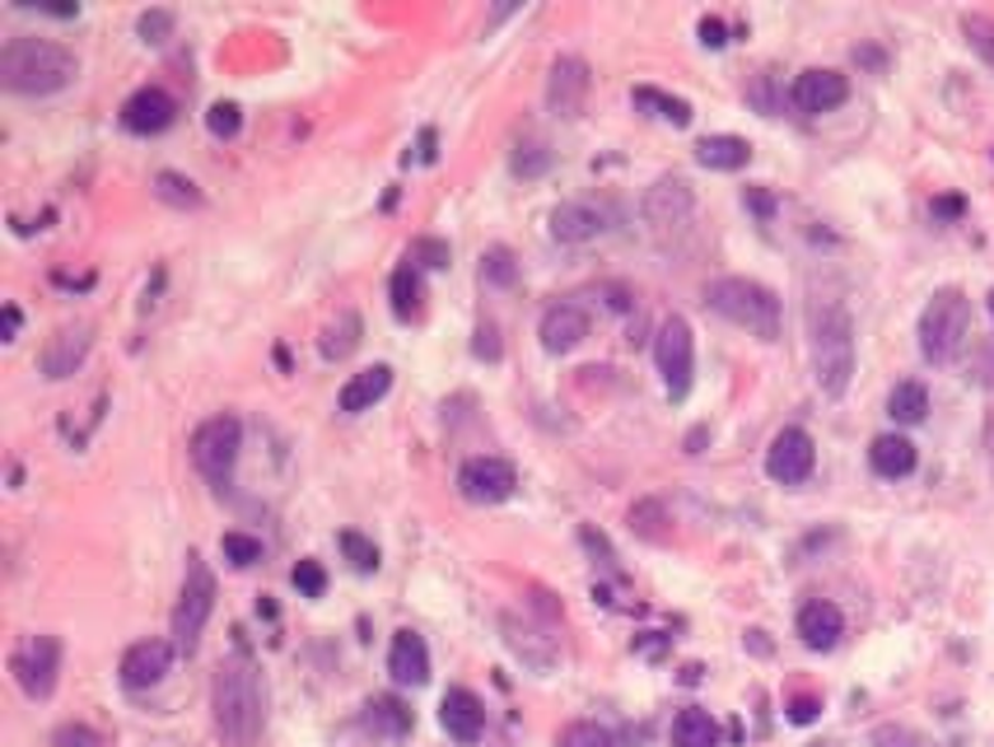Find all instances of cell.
Segmentation results:
<instances>
[{"label":"cell","instance_id":"obj_26","mask_svg":"<svg viewBox=\"0 0 994 747\" xmlns=\"http://www.w3.org/2000/svg\"><path fill=\"white\" fill-rule=\"evenodd\" d=\"M673 747H720V724L710 720V710H682L673 720Z\"/></svg>","mask_w":994,"mask_h":747},{"label":"cell","instance_id":"obj_13","mask_svg":"<svg viewBox=\"0 0 994 747\" xmlns=\"http://www.w3.org/2000/svg\"><path fill=\"white\" fill-rule=\"evenodd\" d=\"M850 98V80L841 71H827V66H812L794 80V108L808 113V117H822L831 108H841Z\"/></svg>","mask_w":994,"mask_h":747},{"label":"cell","instance_id":"obj_41","mask_svg":"<svg viewBox=\"0 0 994 747\" xmlns=\"http://www.w3.org/2000/svg\"><path fill=\"white\" fill-rule=\"evenodd\" d=\"M411 262H425V267H448V243L440 238H421V243H411Z\"/></svg>","mask_w":994,"mask_h":747},{"label":"cell","instance_id":"obj_9","mask_svg":"<svg viewBox=\"0 0 994 747\" xmlns=\"http://www.w3.org/2000/svg\"><path fill=\"white\" fill-rule=\"evenodd\" d=\"M654 360H658V374L663 384H668V397L673 402H682L691 393V374H695V337L687 318H663L658 327V341H654Z\"/></svg>","mask_w":994,"mask_h":747},{"label":"cell","instance_id":"obj_25","mask_svg":"<svg viewBox=\"0 0 994 747\" xmlns=\"http://www.w3.org/2000/svg\"><path fill=\"white\" fill-rule=\"evenodd\" d=\"M695 160L714 173H734L752 160V145L742 136H705V141H695Z\"/></svg>","mask_w":994,"mask_h":747},{"label":"cell","instance_id":"obj_44","mask_svg":"<svg viewBox=\"0 0 994 747\" xmlns=\"http://www.w3.org/2000/svg\"><path fill=\"white\" fill-rule=\"evenodd\" d=\"M817 710H822V705H817L812 697H798V701H790V720H794V724H812Z\"/></svg>","mask_w":994,"mask_h":747},{"label":"cell","instance_id":"obj_14","mask_svg":"<svg viewBox=\"0 0 994 747\" xmlns=\"http://www.w3.org/2000/svg\"><path fill=\"white\" fill-rule=\"evenodd\" d=\"M173 117H178V103H173L164 90H154V84L136 90L127 103H121V127L136 131V136H160L173 127Z\"/></svg>","mask_w":994,"mask_h":747},{"label":"cell","instance_id":"obj_47","mask_svg":"<svg viewBox=\"0 0 994 747\" xmlns=\"http://www.w3.org/2000/svg\"><path fill=\"white\" fill-rule=\"evenodd\" d=\"M477 355H486V360L500 355V341H495V327H491V323L477 327Z\"/></svg>","mask_w":994,"mask_h":747},{"label":"cell","instance_id":"obj_29","mask_svg":"<svg viewBox=\"0 0 994 747\" xmlns=\"http://www.w3.org/2000/svg\"><path fill=\"white\" fill-rule=\"evenodd\" d=\"M360 346V314H341L337 323L327 327V337H323V355L327 360H346Z\"/></svg>","mask_w":994,"mask_h":747},{"label":"cell","instance_id":"obj_4","mask_svg":"<svg viewBox=\"0 0 994 747\" xmlns=\"http://www.w3.org/2000/svg\"><path fill=\"white\" fill-rule=\"evenodd\" d=\"M705 304L720 318L747 327V332L761 337V341L780 337V300H775V290H765L761 281H747V276H720V281H710Z\"/></svg>","mask_w":994,"mask_h":747},{"label":"cell","instance_id":"obj_43","mask_svg":"<svg viewBox=\"0 0 994 747\" xmlns=\"http://www.w3.org/2000/svg\"><path fill=\"white\" fill-rule=\"evenodd\" d=\"M57 747H98V734L84 724H61L57 728Z\"/></svg>","mask_w":994,"mask_h":747},{"label":"cell","instance_id":"obj_45","mask_svg":"<svg viewBox=\"0 0 994 747\" xmlns=\"http://www.w3.org/2000/svg\"><path fill=\"white\" fill-rule=\"evenodd\" d=\"M701 43H705V47H724V43H728L724 20H701Z\"/></svg>","mask_w":994,"mask_h":747},{"label":"cell","instance_id":"obj_11","mask_svg":"<svg viewBox=\"0 0 994 747\" xmlns=\"http://www.w3.org/2000/svg\"><path fill=\"white\" fill-rule=\"evenodd\" d=\"M514 486H518V472H514V463H504V458H472V463H463V472H458V491H463V500H472V505H500V500L514 495Z\"/></svg>","mask_w":994,"mask_h":747},{"label":"cell","instance_id":"obj_38","mask_svg":"<svg viewBox=\"0 0 994 747\" xmlns=\"http://www.w3.org/2000/svg\"><path fill=\"white\" fill-rule=\"evenodd\" d=\"M206 127H211V136H220V141H230V136H238V127H243L238 103H215V108L206 113Z\"/></svg>","mask_w":994,"mask_h":747},{"label":"cell","instance_id":"obj_7","mask_svg":"<svg viewBox=\"0 0 994 747\" xmlns=\"http://www.w3.org/2000/svg\"><path fill=\"white\" fill-rule=\"evenodd\" d=\"M238 444H243V425L234 416H211L191 434V463L211 486H230L234 463H238Z\"/></svg>","mask_w":994,"mask_h":747},{"label":"cell","instance_id":"obj_24","mask_svg":"<svg viewBox=\"0 0 994 747\" xmlns=\"http://www.w3.org/2000/svg\"><path fill=\"white\" fill-rule=\"evenodd\" d=\"M868 463H874L878 477H911L915 472V444L905 440V434H878L874 444H868Z\"/></svg>","mask_w":994,"mask_h":747},{"label":"cell","instance_id":"obj_17","mask_svg":"<svg viewBox=\"0 0 994 747\" xmlns=\"http://www.w3.org/2000/svg\"><path fill=\"white\" fill-rule=\"evenodd\" d=\"M644 220L658 224V230H677V224L691 220V187L682 178H658L644 197Z\"/></svg>","mask_w":994,"mask_h":747},{"label":"cell","instance_id":"obj_19","mask_svg":"<svg viewBox=\"0 0 994 747\" xmlns=\"http://www.w3.org/2000/svg\"><path fill=\"white\" fill-rule=\"evenodd\" d=\"M84 355H90V327H61L57 337H47L43 346V374L47 378H71Z\"/></svg>","mask_w":994,"mask_h":747},{"label":"cell","instance_id":"obj_10","mask_svg":"<svg viewBox=\"0 0 994 747\" xmlns=\"http://www.w3.org/2000/svg\"><path fill=\"white\" fill-rule=\"evenodd\" d=\"M817 467V448H812V434L798 430V425H784L775 440H771V454H765V472H771L780 486H798L808 481Z\"/></svg>","mask_w":994,"mask_h":747},{"label":"cell","instance_id":"obj_36","mask_svg":"<svg viewBox=\"0 0 994 747\" xmlns=\"http://www.w3.org/2000/svg\"><path fill=\"white\" fill-rule=\"evenodd\" d=\"M556 747H612V734H607L603 724H593V720H580V724L565 728Z\"/></svg>","mask_w":994,"mask_h":747},{"label":"cell","instance_id":"obj_48","mask_svg":"<svg viewBox=\"0 0 994 747\" xmlns=\"http://www.w3.org/2000/svg\"><path fill=\"white\" fill-rule=\"evenodd\" d=\"M747 206H752V211H757L761 220H771V211H775V197H765L761 187H752V192H747Z\"/></svg>","mask_w":994,"mask_h":747},{"label":"cell","instance_id":"obj_34","mask_svg":"<svg viewBox=\"0 0 994 747\" xmlns=\"http://www.w3.org/2000/svg\"><path fill=\"white\" fill-rule=\"evenodd\" d=\"M962 33H967V43L975 47V57H981L990 71H994V20H985V14H967Z\"/></svg>","mask_w":994,"mask_h":747},{"label":"cell","instance_id":"obj_8","mask_svg":"<svg viewBox=\"0 0 994 747\" xmlns=\"http://www.w3.org/2000/svg\"><path fill=\"white\" fill-rule=\"evenodd\" d=\"M10 673L28 701H47L57 691L61 673V640L57 635H24L10 654Z\"/></svg>","mask_w":994,"mask_h":747},{"label":"cell","instance_id":"obj_49","mask_svg":"<svg viewBox=\"0 0 994 747\" xmlns=\"http://www.w3.org/2000/svg\"><path fill=\"white\" fill-rule=\"evenodd\" d=\"M962 206H967L962 197H938L934 201V215H962Z\"/></svg>","mask_w":994,"mask_h":747},{"label":"cell","instance_id":"obj_18","mask_svg":"<svg viewBox=\"0 0 994 747\" xmlns=\"http://www.w3.org/2000/svg\"><path fill=\"white\" fill-rule=\"evenodd\" d=\"M537 337H542V346L551 355H565L574 351L584 337H588V314L580 304H556L542 314V327H537Z\"/></svg>","mask_w":994,"mask_h":747},{"label":"cell","instance_id":"obj_40","mask_svg":"<svg viewBox=\"0 0 994 747\" xmlns=\"http://www.w3.org/2000/svg\"><path fill=\"white\" fill-rule=\"evenodd\" d=\"M481 276L486 281H495V285H514V257H510V248H491L481 257Z\"/></svg>","mask_w":994,"mask_h":747},{"label":"cell","instance_id":"obj_12","mask_svg":"<svg viewBox=\"0 0 994 747\" xmlns=\"http://www.w3.org/2000/svg\"><path fill=\"white\" fill-rule=\"evenodd\" d=\"M173 668V645L168 640H136V645L121 654V687L127 691H150L164 682V673Z\"/></svg>","mask_w":994,"mask_h":747},{"label":"cell","instance_id":"obj_33","mask_svg":"<svg viewBox=\"0 0 994 747\" xmlns=\"http://www.w3.org/2000/svg\"><path fill=\"white\" fill-rule=\"evenodd\" d=\"M154 197L168 201V206H201V192L183 178V173H160V178H154Z\"/></svg>","mask_w":994,"mask_h":747},{"label":"cell","instance_id":"obj_51","mask_svg":"<svg viewBox=\"0 0 994 747\" xmlns=\"http://www.w3.org/2000/svg\"><path fill=\"white\" fill-rule=\"evenodd\" d=\"M990 314H994V290H990Z\"/></svg>","mask_w":994,"mask_h":747},{"label":"cell","instance_id":"obj_3","mask_svg":"<svg viewBox=\"0 0 994 747\" xmlns=\"http://www.w3.org/2000/svg\"><path fill=\"white\" fill-rule=\"evenodd\" d=\"M808 351H812V374L827 397H845L854 378V323L850 308L835 300H817L808 314Z\"/></svg>","mask_w":994,"mask_h":747},{"label":"cell","instance_id":"obj_22","mask_svg":"<svg viewBox=\"0 0 994 747\" xmlns=\"http://www.w3.org/2000/svg\"><path fill=\"white\" fill-rule=\"evenodd\" d=\"M388 388H393V370H388V364H374V370H360V374L346 378L337 407H341L346 416H360V411H370L374 402H383V397H388Z\"/></svg>","mask_w":994,"mask_h":747},{"label":"cell","instance_id":"obj_32","mask_svg":"<svg viewBox=\"0 0 994 747\" xmlns=\"http://www.w3.org/2000/svg\"><path fill=\"white\" fill-rule=\"evenodd\" d=\"M220 551H224V561L238 565V570H248V565L261 561V542H257V537H248V533H224L220 537Z\"/></svg>","mask_w":994,"mask_h":747},{"label":"cell","instance_id":"obj_39","mask_svg":"<svg viewBox=\"0 0 994 747\" xmlns=\"http://www.w3.org/2000/svg\"><path fill=\"white\" fill-rule=\"evenodd\" d=\"M290 580H294V588H300L304 598H323V594H327V570H323L318 561H300Z\"/></svg>","mask_w":994,"mask_h":747},{"label":"cell","instance_id":"obj_16","mask_svg":"<svg viewBox=\"0 0 994 747\" xmlns=\"http://www.w3.org/2000/svg\"><path fill=\"white\" fill-rule=\"evenodd\" d=\"M440 724L448 728V738L477 743L481 728H486V705H481V697H477V691H467V687L444 691V701H440Z\"/></svg>","mask_w":994,"mask_h":747},{"label":"cell","instance_id":"obj_46","mask_svg":"<svg viewBox=\"0 0 994 747\" xmlns=\"http://www.w3.org/2000/svg\"><path fill=\"white\" fill-rule=\"evenodd\" d=\"M14 337H20V308L5 304L0 308V341H14Z\"/></svg>","mask_w":994,"mask_h":747},{"label":"cell","instance_id":"obj_37","mask_svg":"<svg viewBox=\"0 0 994 747\" xmlns=\"http://www.w3.org/2000/svg\"><path fill=\"white\" fill-rule=\"evenodd\" d=\"M551 164V150L542 141H528V145H518L514 150V173H523V178H537V173H547Z\"/></svg>","mask_w":994,"mask_h":747},{"label":"cell","instance_id":"obj_50","mask_svg":"<svg viewBox=\"0 0 994 747\" xmlns=\"http://www.w3.org/2000/svg\"><path fill=\"white\" fill-rule=\"evenodd\" d=\"M421 160H434V131L421 136Z\"/></svg>","mask_w":994,"mask_h":747},{"label":"cell","instance_id":"obj_35","mask_svg":"<svg viewBox=\"0 0 994 747\" xmlns=\"http://www.w3.org/2000/svg\"><path fill=\"white\" fill-rule=\"evenodd\" d=\"M337 542H341L346 561H351V565L360 570V575H370V570H378V547L370 542V537H360V533H351V528H346V533L337 537Z\"/></svg>","mask_w":994,"mask_h":747},{"label":"cell","instance_id":"obj_15","mask_svg":"<svg viewBox=\"0 0 994 747\" xmlns=\"http://www.w3.org/2000/svg\"><path fill=\"white\" fill-rule=\"evenodd\" d=\"M588 94V66L580 57H561L547 75V108L556 117H580Z\"/></svg>","mask_w":994,"mask_h":747},{"label":"cell","instance_id":"obj_27","mask_svg":"<svg viewBox=\"0 0 994 747\" xmlns=\"http://www.w3.org/2000/svg\"><path fill=\"white\" fill-rule=\"evenodd\" d=\"M887 411H892V421H901V425H920L924 416H929V388L915 384V378H905V384H897L892 397H887Z\"/></svg>","mask_w":994,"mask_h":747},{"label":"cell","instance_id":"obj_21","mask_svg":"<svg viewBox=\"0 0 994 747\" xmlns=\"http://www.w3.org/2000/svg\"><path fill=\"white\" fill-rule=\"evenodd\" d=\"M841 635H845V617L835 603L817 598L808 607H798V640H804L808 650H835Z\"/></svg>","mask_w":994,"mask_h":747},{"label":"cell","instance_id":"obj_20","mask_svg":"<svg viewBox=\"0 0 994 747\" xmlns=\"http://www.w3.org/2000/svg\"><path fill=\"white\" fill-rule=\"evenodd\" d=\"M388 673H393V682H402V687H425L430 682V650H425V640L416 631H397L393 635Z\"/></svg>","mask_w":994,"mask_h":747},{"label":"cell","instance_id":"obj_5","mask_svg":"<svg viewBox=\"0 0 994 747\" xmlns=\"http://www.w3.org/2000/svg\"><path fill=\"white\" fill-rule=\"evenodd\" d=\"M967 327H971L967 294L944 285L929 304H924V314H920V355L929 360V364L957 360V351H962V341H967Z\"/></svg>","mask_w":994,"mask_h":747},{"label":"cell","instance_id":"obj_30","mask_svg":"<svg viewBox=\"0 0 994 747\" xmlns=\"http://www.w3.org/2000/svg\"><path fill=\"white\" fill-rule=\"evenodd\" d=\"M393 314L397 318H416V314H421V276H416V267L393 271Z\"/></svg>","mask_w":994,"mask_h":747},{"label":"cell","instance_id":"obj_42","mask_svg":"<svg viewBox=\"0 0 994 747\" xmlns=\"http://www.w3.org/2000/svg\"><path fill=\"white\" fill-rule=\"evenodd\" d=\"M168 33H173V14L168 10H145L141 14V38L145 43H164Z\"/></svg>","mask_w":994,"mask_h":747},{"label":"cell","instance_id":"obj_28","mask_svg":"<svg viewBox=\"0 0 994 747\" xmlns=\"http://www.w3.org/2000/svg\"><path fill=\"white\" fill-rule=\"evenodd\" d=\"M635 108H650L654 117L673 121V127H687V121H691V103L687 98H673V94H663V90H650V84H640V90H635Z\"/></svg>","mask_w":994,"mask_h":747},{"label":"cell","instance_id":"obj_23","mask_svg":"<svg viewBox=\"0 0 994 747\" xmlns=\"http://www.w3.org/2000/svg\"><path fill=\"white\" fill-rule=\"evenodd\" d=\"M603 234V211L588 201H565L551 211V238L556 243H588Z\"/></svg>","mask_w":994,"mask_h":747},{"label":"cell","instance_id":"obj_2","mask_svg":"<svg viewBox=\"0 0 994 747\" xmlns=\"http://www.w3.org/2000/svg\"><path fill=\"white\" fill-rule=\"evenodd\" d=\"M261 724H267V697L261 677L248 658H234L215 673V728L224 747H257Z\"/></svg>","mask_w":994,"mask_h":747},{"label":"cell","instance_id":"obj_1","mask_svg":"<svg viewBox=\"0 0 994 747\" xmlns=\"http://www.w3.org/2000/svg\"><path fill=\"white\" fill-rule=\"evenodd\" d=\"M80 61L75 51H66L61 43H47V38H10L0 47V84L10 94H57L66 84L75 80Z\"/></svg>","mask_w":994,"mask_h":747},{"label":"cell","instance_id":"obj_6","mask_svg":"<svg viewBox=\"0 0 994 747\" xmlns=\"http://www.w3.org/2000/svg\"><path fill=\"white\" fill-rule=\"evenodd\" d=\"M215 607V575L206 570V561L197 551L187 556V580H183V594H178V607H173V640H178V650L191 654L197 650V640L206 631V617H211Z\"/></svg>","mask_w":994,"mask_h":747},{"label":"cell","instance_id":"obj_31","mask_svg":"<svg viewBox=\"0 0 994 747\" xmlns=\"http://www.w3.org/2000/svg\"><path fill=\"white\" fill-rule=\"evenodd\" d=\"M370 724L374 728H388V734H407V728H411V710L397 701V697H378V701H370Z\"/></svg>","mask_w":994,"mask_h":747}]
</instances>
